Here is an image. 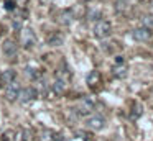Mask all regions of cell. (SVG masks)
Here are the masks:
<instances>
[{
	"label": "cell",
	"instance_id": "obj_4",
	"mask_svg": "<svg viewBox=\"0 0 153 141\" xmlns=\"http://www.w3.org/2000/svg\"><path fill=\"white\" fill-rule=\"evenodd\" d=\"M18 90H20V87H18V84L15 80L5 84V95H7V98L10 102H13L15 98L18 97Z\"/></svg>",
	"mask_w": 153,
	"mask_h": 141
},
{
	"label": "cell",
	"instance_id": "obj_7",
	"mask_svg": "<svg viewBox=\"0 0 153 141\" xmlns=\"http://www.w3.org/2000/svg\"><path fill=\"white\" fill-rule=\"evenodd\" d=\"M127 71H128V67L125 66V62H115V66L112 67V74H114V77H117V79L127 77Z\"/></svg>",
	"mask_w": 153,
	"mask_h": 141
},
{
	"label": "cell",
	"instance_id": "obj_12",
	"mask_svg": "<svg viewBox=\"0 0 153 141\" xmlns=\"http://www.w3.org/2000/svg\"><path fill=\"white\" fill-rule=\"evenodd\" d=\"M17 79V72L13 71V69H7V71H4V74H2V82L4 84H8V82L15 80Z\"/></svg>",
	"mask_w": 153,
	"mask_h": 141
},
{
	"label": "cell",
	"instance_id": "obj_22",
	"mask_svg": "<svg viewBox=\"0 0 153 141\" xmlns=\"http://www.w3.org/2000/svg\"><path fill=\"white\" fill-rule=\"evenodd\" d=\"M13 28L15 30H20L22 28V21H20V20H13Z\"/></svg>",
	"mask_w": 153,
	"mask_h": 141
},
{
	"label": "cell",
	"instance_id": "obj_16",
	"mask_svg": "<svg viewBox=\"0 0 153 141\" xmlns=\"http://www.w3.org/2000/svg\"><path fill=\"white\" fill-rule=\"evenodd\" d=\"M143 26L148 30H153V16H150V15L143 16Z\"/></svg>",
	"mask_w": 153,
	"mask_h": 141
},
{
	"label": "cell",
	"instance_id": "obj_20",
	"mask_svg": "<svg viewBox=\"0 0 153 141\" xmlns=\"http://www.w3.org/2000/svg\"><path fill=\"white\" fill-rule=\"evenodd\" d=\"M5 8H7V10H13L15 8L13 0H7V2H5Z\"/></svg>",
	"mask_w": 153,
	"mask_h": 141
},
{
	"label": "cell",
	"instance_id": "obj_18",
	"mask_svg": "<svg viewBox=\"0 0 153 141\" xmlns=\"http://www.w3.org/2000/svg\"><path fill=\"white\" fill-rule=\"evenodd\" d=\"M99 16H100L99 10H97V12H96V10H91V12L87 13V18H89V20H99Z\"/></svg>",
	"mask_w": 153,
	"mask_h": 141
},
{
	"label": "cell",
	"instance_id": "obj_10",
	"mask_svg": "<svg viewBox=\"0 0 153 141\" xmlns=\"http://www.w3.org/2000/svg\"><path fill=\"white\" fill-rule=\"evenodd\" d=\"M100 82V72L99 71H91L89 75H87V84L91 85V87H94L96 84H99Z\"/></svg>",
	"mask_w": 153,
	"mask_h": 141
},
{
	"label": "cell",
	"instance_id": "obj_23",
	"mask_svg": "<svg viewBox=\"0 0 153 141\" xmlns=\"http://www.w3.org/2000/svg\"><path fill=\"white\" fill-rule=\"evenodd\" d=\"M12 136H13V131H7L5 133V140L7 141H12Z\"/></svg>",
	"mask_w": 153,
	"mask_h": 141
},
{
	"label": "cell",
	"instance_id": "obj_21",
	"mask_svg": "<svg viewBox=\"0 0 153 141\" xmlns=\"http://www.w3.org/2000/svg\"><path fill=\"white\" fill-rule=\"evenodd\" d=\"M51 141H64V136H63V134H59V133L53 134V140H51Z\"/></svg>",
	"mask_w": 153,
	"mask_h": 141
},
{
	"label": "cell",
	"instance_id": "obj_1",
	"mask_svg": "<svg viewBox=\"0 0 153 141\" xmlns=\"http://www.w3.org/2000/svg\"><path fill=\"white\" fill-rule=\"evenodd\" d=\"M110 28H112V26H110V23L107 21V20H97L96 25H94L92 33H94L96 38H105V36L110 35Z\"/></svg>",
	"mask_w": 153,
	"mask_h": 141
},
{
	"label": "cell",
	"instance_id": "obj_8",
	"mask_svg": "<svg viewBox=\"0 0 153 141\" xmlns=\"http://www.w3.org/2000/svg\"><path fill=\"white\" fill-rule=\"evenodd\" d=\"M87 126L92 128V130H102L104 128V118L99 117V115H94L87 120Z\"/></svg>",
	"mask_w": 153,
	"mask_h": 141
},
{
	"label": "cell",
	"instance_id": "obj_11",
	"mask_svg": "<svg viewBox=\"0 0 153 141\" xmlns=\"http://www.w3.org/2000/svg\"><path fill=\"white\" fill-rule=\"evenodd\" d=\"M71 21H73V12L71 10H63L59 15V23H63V25H71Z\"/></svg>",
	"mask_w": 153,
	"mask_h": 141
},
{
	"label": "cell",
	"instance_id": "obj_2",
	"mask_svg": "<svg viewBox=\"0 0 153 141\" xmlns=\"http://www.w3.org/2000/svg\"><path fill=\"white\" fill-rule=\"evenodd\" d=\"M22 43H23V46L27 49L33 48V46L36 44V35H35V31L31 28L22 30Z\"/></svg>",
	"mask_w": 153,
	"mask_h": 141
},
{
	"label": "cell",
	"instance_id": "obj_15",
	"mask_svg": "<svg viewBox=\"0 0 153 141\" xmlns=\"http://www.w3.org/2000/svg\"><path fill=\"white\" fill-rule=\"evenodd\" d=\"M53 89H54V92H56V94H61V92L64 90V80H61V79H58V80L54 82Z\"/></svg>",
	"mask_w": 153,
	"mask_h": 141
},
{
	"label": "cell",
	"instance_id": "obj_19",
	"mask_svg": "<svg viewBox=\"0 0 153 141\" xmlns=\"http://www.w3.org/2000/svg\"><path fill=\"white\" fill-rule=\"evenodd\" d=\"M51 134H53L51 131H45V133L41 134V141H51V140H53V138H51Z\"/></svg>",
	"mask_w": 153,
	"mask_h": 141
},
{
	"label": "cell",
	"instance_id": "obj_3",
	"mask_svg": "<svg viewBox=\"0 0 153 141\" xmlns=\"http://www.w3.org/2000/svg\"><path fill=\"white\" fill-rule=\"evenodd\" d=\"M36 90H35L33 87H25V89H20L18 90V100L22 102V103H30V102H33L35 98H36Z\"/></svg>",
	"mask_w": 153,
	"mask_h": 141
},
{
	"label": "cell",
	"instance_id": "obj_17",
	"mask_svg": "<svg viewBox=\"0 0 153 141\" xmlns=\"http://www.w3.org/2000/svg\"><path fill=\"white\" fill-rule=\"evenodd\" d=\"M27 75L31 79H38L40 77V71L38 69H31V67H27Z\"/></svg>",
	"mask_w": 153,
	"mask_h": 141
},
{
	"label": "cell",
	"instance_id": "obj_9",
	"mask_svg": "<svg viewBox=\"0 0 153 141\" xmlns=\"http://www.w3.org/2000/svg\"><path fill=\"white\" fill-rule=\"evenodd\" d=\"M91 111H92V103H91L89 100H86V98H84V100L79 103V107H77V113L84 117V115L91 113Z\"/></svg>",
	"mask_w": 153,
	"mask_h": 141
},
{
	"label": "cell",
	"instance_id": "obj_14",
	"mask_svg": "<svg viewBox=\"0 0 153 141\" xmlns=\"http://www.w3.org/2000/svg\"><path fill=\"white\" fill-rule=\"evenodd\" d=\"M143 110H142V105L137 102V103H133L132 107V113H130V120H138L140 117H142Z\"/></svg>",
	"mask_w": 153,
	"mask_h": 141
},
{
	"label": "cell",
	"instance_id": "obj_6",
	"mask_svg": "<svg viewBox=\"0 0 153 141\" xmlns=\"http://www.w3.org/2000/svg\"><path fill=\"white\" fill-rule=\"evenodd\" d=\"M2 51H4L5 56H8V58H13V56H17V43L13 41V39H7V41L4 43V46H2Z\"/></svg>",
	"mask_w": 153,
	"mask_h": 141
},
{
	"label": "cell",
	"instance_id": "obj_13",
	"mask_svg": "<svg viewBox=\"0 0 153 141\" xmlns=\"http://www.w3.org/2000/svg\"><path fill=\"white\" fill-rule=\"evenodd\" d=\"M63 35L61 33H53V35L50 36V39H48V44H51V46H61L63 44Z\"/></svg>",
	"mask_w": 153,
	"mask_h": 141
},
{
	"label": "cell",
	"instance_id": "obj_5",
	"mask_svg": "<svg viewBox=\"0 0 153 141\" xmlns=\"http://www.w3.org/2000/svg\"><path fill=\"white\" fill-rule=\"evenodd\" d=\"M132 36H133V39H137V41H148V39L152 38V30L142 26V28L133 30Z\"/></svg>",
	"mask_w": 153,
	"mask_h": 141
}]
</instances>
